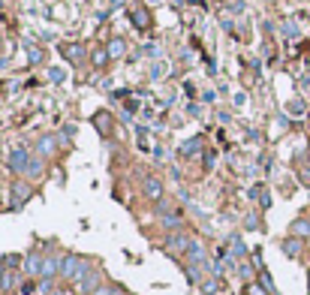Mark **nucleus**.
Listing matches in <instances>:
<instances>
[{"mask_svg": "<svg viewBox=\"0 0 310 295\" xmlns=\"http://www.w3.org/2000/svg\"><path fill=\"white\" fill-rule=\"evenodd\" d=\"M145 193H148L151 199H160V196H163V187H160V181H157V178H148V181H145Z\"/></svg>", "mask_w": 310, "mask_h": 295, "instance_id": "6", "label": "nucleus"}, {"mask_svg": "<svg viewBox=\"0 0 310 295\" xmlns=\"http://www.w3.org/2000/svg\"><path fill=\"white\" fill-rule=\"evenodd\" d=\"M298 250H301V241H298V238H289V241H283V253H286V256H295Z\"/></svg>", "mask_w": 310, "mask_h": 295, "instance_id": "10", "label": "nucleus"}, {"mask_svg": "<svg viewBox=\"0 0 310 295\" xmlns=\"http://www.w3.org/2000/svg\"><path fill=\"white\" fill-rule=\"evenodd\" d=\"M283 30H286V33H289V37H298V27H295V24H289V21H286V24H283Z\"/></svg>", "mask_w": 310, "mask_h": 295, "instance_id": "18", "label": "nucleus"}, {"mask_svg": "<svg viewBox=\"0 0 310 295\" xmlns=\"http://www.w3.org/2000/svg\"><path fill=\"white\" fill-rule=\"evenodd\" d=\"M55 271H60V262H58L55 256H45V259H42V271H39V274H42V277H55Z\"/></svg>", "mask_w": 310, "mask_h": 295, "instance_id": "5", "label": "nucleus"}, {"mask_svg": "<svg viewBox=\"0 0 310 295\" xmlns=\"http://www.w3.org/2000/svg\"><path fill=\"white\" fill-rule=\"evenodd\" d=\"M24 271H27V274H39V271H42V259H39L37 253H33V256H27V262H24Z\"/></svg>", "mask_w": 310, "mask_h": 295, "instance_id": "8", "label": "nucleus"}, {"mask_svg": "<svg viewBox=\"0 0 310 295\" xmlns=\"http://www.w3.org/2000/svg\"><path fill=\"white\" fill-rule=\"evenodd\" d=\"M37 154L39 157H51V154H55V136H42L37 142Z\"/></svg>", "mask_w": 310, "mask_h": 295, "instance_id": "4", "label": "nucleus"}, {"mask_svg": "<svg viewBox=\"0 0 310 295\" xmlns=\"http://www.w3.org/2000/svg\"><path fill=\"white\" fill-rule=\"evenodd\" d=\"M81 268H84V262H81L76 253L63 256V262H60V274L63 277H81Z\"/></svg>", "mask_w": 310, "mask_h": 295, "instance_id": "1", "label": "nucleus"}, {"mask_svg": "<svg viewBox=\"0 0 310 295\" xmlns=\"http://www.w3.org/2000/svg\"><path fill=\"white\" fill-rule=\"evenodd\" d=\"M94 295H117V292H112V289H97Z\"/></svg>", "mask_w": 310, "mask_h": 295, "instance_id": "19", "label": "nucleus"}, {"mask_svg": "<svg viewBox=\"0 0 310 295\" xmlns=\"http://www.w3.org/2000/svg\"><path fill=\"white\" fill-rule=\"evenodd\" d=\"M187 250H190L187 256H190V262H193V265H196V262H205V247H202V244H196V241H193V244L187 247Z\"/></svg>", "mask_w": 310, "mask_h": 295, "instance_id": "7", "label": "nucleus"}, {"mask_svg": "<svg viewBox=\"0 0 310 295\" xmlns=\"http://www.w3.org/2000/svg\"><path fill=\"white\" fill-rule=\"evenodd\" d=\"M27 58H30V63H39V60H42V51L33 48V45H27Z\"/></svg>", "mask_w": 310, "mask_h": 295, "instance_id": "14", "label": "nucleus"}, {"mask_svg": "<svg viewBox=\"0 0 310 295\" xmlns=\"http://www.w3.org/2000/svg\"><path fill=\"white\" fill-rule=\"evenodd\" d=\"M24 175H30V178L42 175V160H30V163H27V169H24Z\"/></svg>", "mask_w": 310, "mask_h": 295, "instance_id": "11", "label": "nucleus"}, {"mask_svg": "<svg viewBox=\"0 0 310 295\" xmlns=\"http://www.w3.org/2000/svg\"><path fill=\"white\" fill-rule=\"evenodd\" d=\"M48 76H51V81H63V69H51Z\"/></svg>", "mask_w": 310, "mask_h": 295, "instance_id": "17", "label": "nucleus"}, {"mask_svg": "<svg viewBox=\"0 0 310 295\" xmlns=\"http://www.w3.org/2000/svg\"><path fill=\"white\" fill-rule=\"evenodd\" d=\"M27 196V184H15V202H21Z\"/></svg>", "mask_w": 310, "mask_h": 295, "instance_id": "15", "label": "nucleus"}, {"mask_svg": "<svg viewBox=\"0 0 310 295\" xmlns=\"http://www.w3.org/2000/svg\"><path fill=\"white\" fill-rule=\"evenodd\" d=\"M109 55H112V58H120V55H124V39H112V42H109Z\"/></svg>", "mask_w": 310, "mask_h": 295, "instance_id": "12", "label": "nucleus"}, {"mask_svg": "<svg viewBox=\"0 0 310 295\" xmlns=\"http://www.w3.org/2000/svg\"><path fill=\"white\" fill-rule=\"evenodd\" d=\"M99 280H102V274H99V271H88V274H81V289H84V292H97Z\"/></svg>", "mask_w": 310, "mask_h": 295, "instance_id": "3", "label": "nucleus"}, {"mask_svg": "<svg viewBox=\"0 0 310 295\" xmlns=\"http://www.w3.org/2000/svg\"><path fill=\"white\" fill-rule=\"evenodd\" d=\"M148 3H160V0H148Z\"/></svg>", "mask_w": 310, "mask_h": 295, "instance_id": "20", "label": "nucleus"}, {"mask_svg": "<svg viewBox=\"0 0 310 295\" xmlns=\"http://www.w3.org/2000/svg\"><path fill=\"white\" fill-rule=\"evenodd\" d=\"M292 235H298V238L310 235V220H295L292 223Z\"/></svg>", "mask_w": 310, "mask_h": 295, "instance_id": "9", "label": "nucleus"}, {"mask_svg": "<svg viewBox=\"0 0 310 295\" xmlns=\"http://www.w3.org/2000/svg\"><path fill=\"white\" fill-rule=\"evenodd\" d=\"M27 163H30V154H27L24 148H19V151L9 154V169H12V172H24Z\"/></svg>", "mask_w": 310, "mask_h": 295, "instance_id": "2", "label": "nucleus"}, {"mask_svg": "<svg viewBox=\"0 0 310 295\" xmlns=\"http://www.w3.org/2000/svg\"><path fill=\"white\" fill-rule=\"evenodd\" d=\"M289 112L295 115V118H301V115H304V102H301V99H292V102H289Z\"/></svg>", "mask_w": 310, "mask_h": 295, "instance_id": "13", "label": "nucleus"}, {"mask_svg": "<svg viewBox=\"0 0 310 295\" xmlns=\"http://www.w3.org/2000/svg\"><path fill=\"white\" fill-rule=\"evenodd\" d=\"M196 148H199V138H193V142H187V145H184L181 151H184V154H193Z\"/></svg>", "mask_w": 310, "mask_h": 295, "instance_id": "16", "label": "nucleus"}]
</instances>
